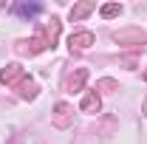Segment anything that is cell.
<instances>
[{
  "label": "cell",
  "instance_id": "6da1fadb",
  "mask_svg": "<svg viewBox=\"0 0 147 144\" xmlns=\"http://www.w3.org/2000/svg\"><path fill=\"white\" fill-rule=\"evenodd\" d=\"M20 14H26V17H31V14H37L40 11V6H17Z\"/></svg>",
  "mask_w": 147,
  "mask_h": 144
}]
</instances>
